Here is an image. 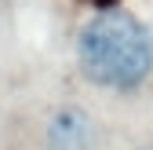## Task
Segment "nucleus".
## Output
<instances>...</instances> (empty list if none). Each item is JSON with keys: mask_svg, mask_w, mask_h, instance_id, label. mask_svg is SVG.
<instances>
[{"mask_svg": "<svg viewBox=\"0 0 153 150\" xmlns=\"http://www.w3.org/2000/svg\"><path fill=\"white\" fill-rule=\"evenodd\" d=\"M76 51L95 84L135 88L153 70V29L128 11H102L80 29Z\"/></svg>", "mask_w": 153, "mask_h": 150, "instance_id": "obj_1", "label": "nucleus"}, {"mask_svg": "<svg viewBox=\"0 0 153 150\" xmlns=\"http://www.w3.org/2000/svg\"><path fill=\"white\" fill-rule=\"evenodd\" d=\"M48 150H91L95 143V124L84 110L66 106L48 121Z\"/></svg>", "mask_w": 153, "mask_h": 150, "instance_id": "obj_2", "label": "nucleus"}]
</instances>
